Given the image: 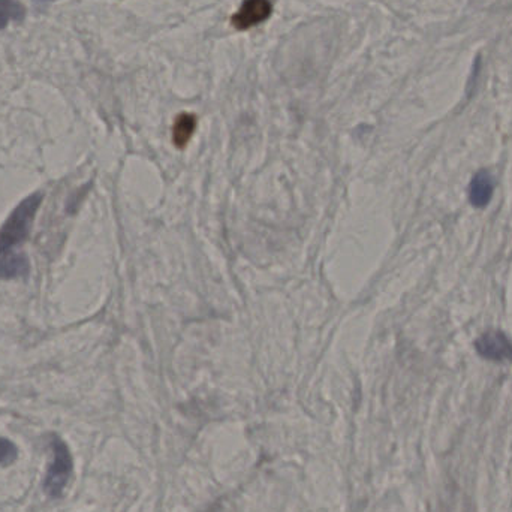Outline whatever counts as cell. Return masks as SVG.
Returning <instances> with one entry per match:
<instances>
[{"instance_id": "obj_1", "label": "cell", "mask_w": 512, "mask_h": 512, "mask_svg": "<svg viewBox=\"0 0 512 512\" xmlns=\"http://www.w3.org/2000/svg\"><path fill=\"white\" fill-rule=\"evenodd\" d=\"M42 200V192H33L12 210L0 228V279H21L29 274V259L23 246L29 239Z\"/></svg>"}, {"instance_id": "obj_2", "label": "cell", "mask_w": 512, "mask_h": 512, "mask_svg": "<svg viewBox=\"0 0 512 512\" xmlns=\"http://www.w3.org/2000/svg\"><path fill=\"white\" fill-rule=\"evenodd\" d=\"M51 450H53V462L48 469L44 489L51 498H59L71 480L74 463H72L71 451L66 447L65 442L57 436H54L51 441Z\"/></svg>"}, {"instance_id": "obj_3", "label": "cell", "mask_w": 512, "mask_h": 512, "mask_svg": "<svg viewBox=\"0 0 512 512\" xmlns=\"http://www.w3.org/2000/svg\"><path fill=\"white\" fill-rule=\"evenodd\" d=\"M477 351L487 360L512 361V342L501 331H487L477 340Z\"/></svg>"}, {"instance_id": "obj_4", "label": "cell", "mask_w": 512, "mask_h": 512, "mask_svg": "<svg viewBox=\"0 0 512 512\" xmlns=\"http://www.w3.org/2000/svg\"><path fill=\"white\" fill-rule=\"evenodd\" d=\"M273 11L270 0H245L239 11L231 18L236 29L248 30L267 20Z\"/></svg>"}, {"instance_id": "obj_5", "label": "cell", "mask_w": 512, "mask_h": 512, "mask_svg": "<svg viewBox=\"0 0 512 512\" xmlns=\"http://www.w3.org/2000/svg\"><path fill=\"white\" fill-rule=\"evenodd\" d=\"M493 189H495L493 177L487 171H480L472 180L471 189H469L471 203L478 207V209L486 207L490 200H492Z\"/></svg>"}, {"instance_id": "obj_6", "label": "cell", "mask_w": 512, "mask_h": 512, "mask_svg": "<svg viewBox=\"0 0 512 512\" xmlns=\"http://www.w3.org/2000/svg\"><path fill=\"white\" fill-rule=\"evenodd\" d=\"M197 129V119L192 114H180L173 126V140L179 149H183Z\"/></svg>"}, {"instance_id": "obj_7", "label": "cell", "mask_w": 512, "mask_h": 512, "mask_svg": "<svg viewBox=\"0 0 512 512\" xmlns=\"http://www.w3.org/2000/svg\"><path fill=\"white\" fill-rule=\"evenodd\" d=\"M26 14L23 3L18 0H0V30L11 23H20Z\"/></svg>"}, {"instance_id": "obj_8", "label": "cell", "mask_w": 512, "mask_h": 512, "mask_svg": "<svg viewBox=\"0 0 512 512\" xmlns=\"http://www.w3.org/2000/svg\"><path fill=\"white\" fill-rule=\"evenodd\" d=\"M18 450L8 439L0 438V465H11L17 459Z\"/></svg>"}, {"instance_id": "obj_9", "label": "cell", "mask_w": 512, "mask_h": 512, "mask_svg": "<svg viewBox=\"0 0 512 512\" xmlns=\"http://www.w3.org/2000/svg\"><path fill=\"white\" fill-rule=\"evenodd\" d=\"M39 2H53V0H39Z\"/></svg>"}]
</instances>
